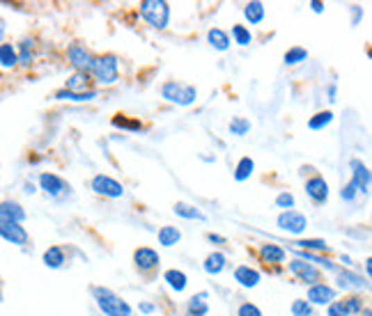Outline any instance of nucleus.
Returning a JSON list of instances; mask_svg holds the SVG:
<instances>
[{"mask_svg":"<svg viewBox=\"0 0 372 316\" xmlns=\"http://www.w3.org/2000/svg\"><path fill=\"white\" fill-rule=\"evenodd\" d=\"M92 296L96 298V307L106 316H131V305L120 296H115L110 289L92 287Z\"/></svg>","mask_w":372,"mask_h":316,"instance_id":"f257e3e1","label":"nucleus"},{"mask_svg":"<svg viewBox=\"0 0 372 316\" xmlns=\"http://www.w3.org/2000/svg\"><path fill=\"white\" fill-rule=\"evenodd\" d=\"M87 76L94 78L96 82H103V85H113V82L120 78V62H117L115 55H101L94 58V62L87 71Z\"/></svg>","mask_w":372,"mask_h":316,"instance_id":"f03ea898","label":"nucleus"},{"mask_svg":"<svg viewBox=\"0 0 372 316\" xmlns=\"http://www.w3.org/2000/svg\"><path fill=\"white\" fill-rule=\"evenodd\" d=\"M140 17L156 30H163L170 21V5L163 0H143L140 3Z\"/></svg>","mask_w":372,"mask_h":316,"instance_id":"7ed1b4c3","label":"nucleus"},{"mask_svg":"<svg viewBox=\"0 0 372 316\" xmlns=\"http://www.w3.org/2000/svg\"><path fill=\"white\" fill-rule=\"evenodd\" d=\"M161 96L170 103L191 105L198 99V89L193 85H182V82H177V80H168L161 85Z\"/></svg>","mask_w":372,"mask_h":316,"instance_id":"20e7f679","label":"nucleus"},{"mask_svg":"<svg viewBox=\"0 0 372 316\" xmlns=\"http://www.w3.org/2000/svg\"><path fill=\"white\" fill-rule=\"evenodd\" d=\"M92 191L96 195H103V198H110V200H120L124 195V186L120 182H115L113 177H106V175H96L92 179Z\"/></svg>","mask_w":372,"mask_h":316,"instance_id":"39448f33","label":"nucleus"},{"mask_svg":"<svg viewBox=\"0 0 372 316\" xmlns=\"http://www.w3.org/2000/svg\"><path fill=\"white\" fill-rule=\"evenodd\" d=\"M278 227L282 231H287V234H301V231H306V227H308V218L294 209L282 211L278 216Z\"/></svg>","mask_w":372,"mask_h":316,"instance_id":"423d86ee","label":"nucleus"},{"mask_svg":"<svg viewBox=\"0 0 372 316\" xmlns=\"http://www.w3.org/2000/svg\"><path fill=\"white\" fill-rule=\"evenodd\" d=\"M67 58H69L71 67L81 73H87L90 71V67L94 62V55L85 46H81V44H71L69 49H67Z\"/></svg>","mask_w":372,"mask_h":316,"instance_id":"0eeeda50","label":"nucleus"},{"mask_svg":"<svg viewBox=\"0 0 372 316\" xmlns=\"http://www.w3.org/2000/svg\"><path fill=\"white\" fill-rule=\"evenodd\" d=\"M40 188L49 195V198H60V195L69 193V184H65V179L53 175V172H42Z\"/></svg>","mask_w":372,"mask_h":316,"instance_id":"6e6552de","label":"nucleus"},{"mask_svg":"<svg viewBox=\"0 0 372 316\" xmlns=\"http://www.w3.org/2000/svg\"><path fill=\"white\" fill-rule=\"evenodd\" d=\"M0 238L7 240V243H12V245L24 247L28 243V231H26L24 225L0 220Z\"/></svg>","mask_w":372,"mask_h":316,"instance_id":"1a4fd4ad","label":"nucleus"},{"mask_svg":"<svg viewBox=\"0 0 372 316\" xmlns=\"http://www.w3.org/2000/svg\"><path fill=\"white\" fill-rule=\"evenodd\" d=\"M333 300H336V289L329 287V284L317 282L308 289V305H331Z\"/></svg>","mask_w":372,"mask_h":316,"instance_id":"9d476101","label":"nucleus"},{"mask_svg":"<svg viewBox=\"0 0 372 316\" xmlns=\"http://www.w3.org/2000/svg\"><path fill=\"white\" fill-rule=\"evenodd\" d=\"M289 273L296 275L301 282H306V284H317L319 280H322V273H319L312 263H303L301 259H294L292 263H289Z\"/></svg>","mask_w":372,"mask_h":316,"instance_id":"9b49d317","label":"nucleus"},{"mask_svg":"<svg viewBox=\"0 0 372 316\" xmlns=\"http://www.w3.org/2000/svg\"><path fill=\"white\" fill-rule=\"evenodd\" d=\"M349 165H352V182L349 184L356 188V193H368L370 191V170L359 161V158H354Z\"/></svg>","mask_w":372,"mask_h":316,"instance_id":"f8f14e48","label":"nucleus"},{"mask_svg":"<svg viewBox=\"0 0 372 316\" xmlns=\"http://www.w3.org/2000/svg\"><path fill=\"white\" fill-rule=\"evenodd\" d=\"M0 220L24 225V220H26V209L21 207L19 202H14V200L0 202Z\"/></svg>","mask_w":372,"mask_h":316,"instance_id":"ddd939ff","label":"nucleus"},{"mask_svg":"<svg viewBox=\"0 0 372 316\" xmlns=\"http://www.w3.org/2000/svg\"><path fill=\"white\" fill-rule=\"evenodd\" d=\"M306 195L315 202V204H324L329 200V184L324 182V177H312L306 182Z\"/></svg>","mask_w":372,"mask_h":316,"instance_id":"4468645a","label":"nucleus"},{"mask_svg":"<svg viewBox=\"0 0 372 316\" xmlns=\"http://www.w3.org/2000/svg\"><path fill=\"white\" fill-rule=\"evenodd\" d=\"M133 261H136V266L140 270H154L161 263L159 252L152 250V247H138V250L133 252Z\"/></svg>","mask_w":372,"mask_h":316,"instance_id":"2eb2a0df","label":"nucleus"},{"mask_svg":"<svg viewBox=\"0 0 372 316\" xmlns=\"http://www.w3.org/2000/svg\"><path fill=\"white\" fill-rule=\"evenodd\" d=\"M235 280L239 282L244 289H255L260 284V273L251 266H237L235 268Z\"/></svg>","mask_w":372,"mask_h":316,"instance_id":"dca6fc26","label":"nucleus"},{"mask_svg":"<svg viewBox=\"0 0 372 316\" xmlns=\"http://www.w3.org/2000/svg\"><path fill=\"white\" fill-rule=\"evenodd\" d=\"M338 284L342 289H368L366 277H361V273H352V270H340Z\"/></svg>","mask_w":372,"mask_h":316,"instance_id":"f3484780","label":"nucleus"},{"mask_svg":"<svg viewBox=\"0 0 372 316\" xmlns=\"http://www.w3.org/2000/svg\"><path fill=\"white\" fill-rule=\"evenodd\" d=\"M90 76H87V73H81V71H76L74 73V76L67 80V92H74V94H83V92H90Z\"/></svg>","mask_w":372,"mask_h":316,"instance_id":"a211bd4d","label":"nucleus"},{"mask_svg":"<svg viewBox=\"0 0 372 316\" xmlns=\"http://www.w3.org/2000/svg\"><path fill=\"white\" fill-rule=\"evenodd\" d=\"M17 55H19V64L31 67L33 60H35V40H31V37L21 40L19 42V49H17Z\"/></svg>","mask_w":372,"mask_h":316,"instance_id":"6ab92c4d","label":"nucleus"},{"mask_svg":"<svg viewBox=\"0 0 372 316\" xmlns=\"http://www.w3.org/2000/svg\"><path fill=\"white\" fill-rule=\"evenodd\" d=\"M42 261H44V266L46 268H62V263H65V250L60 245H51L46 252H44V257H42Z\"/></svg>","mask_w":372,"mask_h":316,"instance_id":"aec40b11","label":"nucleus"},{"mask_svg":"<svg viewBox=\"0 0 372 316\" xmlns=\"http://www.w3.org/2000/svg\"><path fill=\"white\" fill-rule=\"evenodd\" d=\"M19 64L17 46L14 44H0V67L3 69H12V67Z\"/></svg>","mask_w":372,"mask_h":316,"instance_id":"412c9836","label":"nucleus"},{"mask_svg":"<svg viewBox=\"0 0 372 316\" xmlns=\"http://www.w3.org/2000/svg\"><path fill=\"white\" fill-rule=\"evenodd\" d=\"M226 263H228L226 254H223V252H212L210 257L205 259L203 268H205V273H210V275H219L221 270L226 268Z\"/></svg>","mask_w":372,"mask_h":316,"instance_id":"4be33fe9","label":"nucleus"},{"mask_svg":"<svg viewBox=\"0 0 372 316\" xmlns=\"http://www.w3.org/2000/svg\"><path fill=\"white\" fill-rule=\"evenodd\" d=\"M207 291L198 293V296H193L189 300V305H186V310H189V316H207L210 312V305H207Z\"/></svg>","mask_w":372,"mask_h":316,"instance_id":"5701e85b","label":"nucleus"},{"mask_svg":"<svg viewBox=\"0 0 372 316\" xmlns=\"http://www.w3.org/2000/svg\"><path fill=\"white\" fill-rule=\"evenodd\" d=\"M285 250H282L280 245H273V243H267L260 247V257H262L264 261H269V263H280L282 259H285Z\"/></svg>","mask_w":372,"mask_h":316,"instance_id":"b1692460","label":"nucleus"},{"mask_svg":"<svg viewBox=\"0 0 372 316\" xmlns=\"http://www.w3.org/2000/svg\"><path fill=\"white\" fill-rule=\"evenodd\" d=\"M207 42H210L212 49H217V51L230 49V37H228V33H223L221 28H212L210 33H207Z\"/></svg>","mask_w":372,"mask_h":316,"instance_id":"393cba45","label":"nucleus"},{"mask_svg":"<svg viewBox=\"0 0 372 316\" xmlns=\"http://www.w3.org/2000/svg\"><path fill=\"white\" fill-rule=\"evenodd\" d=\"M163 280L168 282V287L173 289V291H177V293H182L184 289H186V275L182 273V270H177V268H173V270H166V275H163Z\"/></svg>","mask_w":372,"mask_h":316,"instance_id":"a878e982","label":"nucleus"},{"mask_svg":"<svg viewBox=\"0 0 372 316\" xmlns=\"http://www.w3.org/2000/svg\"><path fill=\"white\" fill-rule=\"evenodd\" d=\"M182 240V231L177 227H161L159 229V243L163 247H173Z\"/></svg>","mask_w":372,"mask_h":316,"instance_id":"bb28decb","label":"nucleus"},{"mask_svg":"<svg viewBox=\"0 0 372 316\" xmlns=\"http://www.w3.org/2000/svg\"><path fill=\"white\" fill-rule=\"evenodd\" d=\"M173 209H175L177 216L186 218V220H205V213H203V211H198L196 207L186 204V202H177Z\"/></svg>","mask_w":372,"mask_h":316,"instance_id":"cd10ccee","label":"nucleus"},{"mask_svg":"<svg viewBox=\"0 0 372 316\" xmlns=\"http://www.w3.org/2000/svg\"><path fill=\"white\" fill-rule=\"evenodd\" d=\"M294 250H306V252H324L329 250V245H326V240L322 238H308V240H294Z\"/></svg>","mask_w":372,"mask_h":316,"instance_id":"c85d7f7f","label":"nucleus"},{"mask_svg":"<svg viewBox=\"0 0 372 316\" xmlns=\"http://www.w3.org/2000/svg\"><path fill=\"white\" fill-rule=\"evenodd\" d=\"M253 170H255V163H253V158L244 156L242 161L237 163V168H235V179H237V182H246V179H251Z\"/></svg>","mask_w":372,"mask_h":316,"instance_id":"c756f323","label":"nucleus"},{"mask_svg":"<svg viewBox=\"0 0 372 316\" xmlns=\"http://www.w3.org/2000/svg\"><path fill=\"white\" fill-rule=\"evenodd\" d=\"M56 99L58 101H76V103H81V101L96 99V92H94V89H90V92H83V94H74V92H67V89H58Z\"/></svg>","mask_w":372,"mask_h":316,"instance_id":"7c9ffc66","label":"nucleus"},{"mask_svg":"<svg viewBox=\"0 0 372 316\" xmlns=\"http://www.w3.org/2000/svg\"><path fill=\"white\" fill-rule=\"evenodd\" d=\"M331 122H333V112H331V110L317 112L315 117L308 119V129H310V131H322L324 126H329Z\"/></svg>","mask_w":372,"mask_h":316,"instance_id":"2f4dec72","label":"nucleus"},{"mask_svg":"<svg viewBox=\"0 0 372 316\" xmlns=\"http://www.w3.org/2000/svg\"><path fill=\"white\" fill-rule=\"evenodd\" d=\"M244 17H246V21H251L253 26L260 24V21L264 19V5L262 3H248L246 7H244Z\"/></svg>","mask_w":372,"mask_h":316,"instance_id":"473e14b6","label":"nucleus"},{"mask_svg":"<svg viewBox=\"0 0 372 316\" xmlns=\"http://www.w3.org/2000/svg\"><path fill=\"white\" fill-rule=\"evenodd\" d=\"M113 126H117V129H124V131H143V124L138 122V119H129L124 115H115L113 117Z\"/></svg>","mask_w":372,"mask_h":316,"instance_id":"72a5a7b5","label":"nucleus"},{"mask_svg":"<svg viewBox=\"0 0 372 316\" xmlns=\"http://www.w3.org/2000/svg\"><path fill=\"white\" fill-rule=\"evenodd\" d=\"M285 64H299V62H306L308 60V51L306 49H301V46H294V49H289L285 53Z\"/></svg>","mask_w":372,"mask_h":316,"instance_id":"f704fd0d","label":"nucleus"},{"mask_svg":"<svg viewBox=\"0 0 372 316\" xmlns=\"http://www.w3.org/2000/svg\"><path fill=\"white\" fill-rule=\"evenodd\" d=\"M232 40H235V44H239V46H248L253 42L251 30L246 26H232Z\"/></svg>","mask_w":372,"mask_h":316,"instance_id":"c9c22d12","label":"nucleus"},{"mask_svg":"<svg viewBox=\"0 0 372 316\" xmlns=\"http://www.w3.org/2000/svg\"><path fill=\"white\" fill-rule=\"evenodd\" d=\"M248 131H251V122L246 117H235L230 122V133L232 135H246Z\"/></svg>","mask_w":372,"mask_h":316,"instance_id":"e433bc0d","label":"nucleus"},{"mask_svg":"<svg viewBox=\"0 0 372 316\" xmlns=\"http://www.w3.org/2000/svg\"><path fill=\"white\" fill-rule=\"evenodd\" d=\"M342 305H345L347 314H361V310H363V300H361V296H349V298L342 300Z\"/></svg>","mask_w":372,"mask_h":316,"instance_id":"4c0bfd02","label":"nucleus"},{"mask_svg":"<svg viewBox=\"0 0 372 316\" xmlns=\"http://www.w3.org/2000/svg\"><path fill=\"white\" fill-rule=\"evenodd\" d=\"M292 314L294 316H312V307L306 300H294L292 303Z\"/></svg>","mask_w":372,"mask_h":316,"instance_id":"58836bf2","label":"nucleus"},{"mask_svg":"<svg viewBox=\"0 0 372 316\" xmlns=\"http://www.w3.org/2000/svg\"><path fill=\"white\" fill-rule=\"evenodd\" d=\"M276 207L285 209V211H292L294 209V195L292 193H280L276 198Z\"/></svg>","mask_w":372,"mask_h":316,"instance_id":"ea45409f","label":"nucleus"},{"mask_svg":"<svg viewBox=\"0 0 372 316\" xmlns=\"http://www.w3.org/2000/svg\"><path fill=\"white\" fill-rule=\"evenodd\" d=\"M237 316H262V312H260V307H257V305L244 303V305L239 307V312H237Z\"/></svg>","mask_w":372,"mask_h":316,"instance_id":"a19ab883","label":"nucleus"},{"mask_svg":"<svg viewBox=\"0 0 372 316\" xmlns=\"http://www.w3.org/2000/svg\"><path fill=\"white\" fill-rule=\"evenodd\" d=\"M326 316H349L345 305H342V300H333V303L329 305V312H326Z\"/></svg>","mask_w":372,"mask_h":316,"instance_id":"79ce46f5","label":"nucleus"},{"mask_svg":"<svg viewBox=\"0 0 372 316\" xmlns=\"http://www.w3.org/2000/svg\"><path fill=\"white\" fill-rule=\"evenodd\" d=\"M356 195H359V193H356V188H354L352 184H347V186L340 191V198L345 200V202H354V200H356Z\"/></svg>","mask_w":372,"mask_h":316,"instance_id":"37998d69","label":"nucleus"},{"mask_svg":"<svg viewBox=\"0 0 372 316\" xmlns=\"http://www.w3.org/2000/svg\"><path fill=\"white\" fill-rule=\"evenodd\" d=\"M310 7H312V12H315V14H322V12H324V5L319 3V0H312Z\"/></svg>","mask_w":372,"mask_h":316,"instance_id":"c03bdc74","label":"nucleus"},{"mask_svg":"<svg viewBox=\"0 0 372 316\" xmlns=\"http://www.w3.org/2000/svg\"><path fill=\"white\" fill-rule=\"evenodd\" d=\"M140 312H143V314H152L154 312V305L152 303H140Z\"/></svg>","mask_w":372,"mask_h":316,"instance_id":"a18cd8bd","label":"nucleus"},{"mask_svg":"<svg viewBox=\"0 0 372 316\" xmlns=\"http://www.w3.org/2000/svg\"><path fill=\"white\" fill-rule=\"evenodd\" d=\"M207 238H210L212 243H226V238L219 236V234H207Z\"/></svg>","mask_w":372,"mask_h":316,"instance_id":"49530a36","label":"nucleus"},{"mask_svg":"<svg viewBox=\"0 0 372 316\" xmlns=\"http://www.w3.org/2000/svg\"><path fill=\"white\" fill-rule=\"evenodd\" d=\"M5 33H7V26H5V21L0 19V44H3V40H5Z\"/></svg>","mask_w":372,"mask_h":316,"instance_id":"de8ad7c7","label":"nucleus"},{"mask_svg":"<svg viewBox=\"0 0 372 316\" xmlns=\"http://www.w3.org/2000/svg\"><path fill=\"white\" fill-rule=\"evenodd\" d=\"M363 17V12L359 10V7H354V24H359V19Z\"/></svg>","mask_w":372,"mask_h":316,"instance_id":"09e8293b","label":"nucleus"},{"mask_svg":"<svg viewBox=\"0 0 372 316\" xmlns=\"http://www.w3.org/2000/svg\"><path fill=\"white\" fill-rule=\"evenodd\" d=\"M329 96H331V101H336V85L329 87Z\"/></svg>","mask_w":372,"mask_h":316,"instance_id":"8fccbe9b","label":"nucleus"},{"mask_svg":"<svg viewBox=\"0 0 372 316\" xmlns=\"http://www.w3.org/2000/svg\"><path fill=\"white\" fill-rule=\"evenodd\" d=\"M26 193L33 195V193H35V186H33V184H26Z\"/></svg>","mask_w":372,"mask_h":316,"instance_id":"3c124183","label":"nucleus"},{"mask_svg":"<svg viewBox=\"0 0 372 316\" xmlns=\"http://www.w3.org/2000/svg\"><path fill=\"white\" fill-rule=\"evenodd\" d=\"M370 270H372V261L366 259V273H370Z\"/></svg>","mask_w":372,"mask_h":316,"instance_id":"603ef678","label":"nucleus"}]
</instances>
